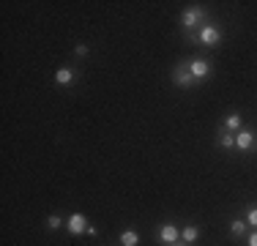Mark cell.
I'll return each mask as SVG.
<instances>
[{"label":"cell","instance_id":"cell-9","mask_svg":"<svg viewBox=\"0 0 257 246\" xmlns=\"http://www.w3.org/2000/svg\"><path fill=\"white\" fill-rule=\"evenodd\" d=\"M216 143H219V148H224V151H235V134H232V132H227V129H222V126H219Z\"/></svg>","mask_w":257,"mask_h":246},{"label":"cell","instance_id":"cell-12","mask_svg":"<svg viewBox=\"0 0 257 246\" xmlns=\"http://www.w3.org/2000/svg\"><path fill=\"white\" fill-rule=\"evenodd\" d=\"M246 230H249L246 219H232L230 221V235L232 238H243V235H246Z\"/></svg>","mask_w":257,"mask_h":246},{"label":"cell","instance_id":"cell-1","mask_svg":"<svg viewBox=\"0 0 257 246\" xmlns=\"http://www.w3.org/2000/svg\"><path fill=\"white\" fill-rule=\"evenodd\" d=\"M183 39H186V41H192V44L205 47V49H213V47H219V44H222L224 33H222V28H219L216 22H211V20H208V22H205L200 30H194V33H186Z\"/></svg>","mask_w":257,"mask_h":246},{"label":"cell","instance_id":"cell-6","mask_svg":"<svg viewBox=\"0 0 257 246\" xmlns=\"http://www.w3.org/2000/svg\"><path fill=\"white\" fill-rule=\"evenodd\" d=\"M186 63H189V71H192V77L197 79V82H205V79L211 77V71H213L205 58H189Z\"/></svg>","mask_w":257,"mask_h":246},{"label":"cell","instance_id":"cell-18","mask_svg":"<svg viewBox=\"0 0 257 246\" xmlns=\"http://www.w3.org/2000/svg\"><path fill=\"white\" fill-rule=\"evenodd\" d=\"M173 246H189V243H183V241H178V243H173Z\"/></svg>","mask_w":257,"mask_h":246},{"label":"cell","instance_id":"cell-2","mask_svg":"<svg viewBox=\"0 0 257 246\" xmlns=\"http://www.w3.org/2000/svg\"><path fill=\"white\" fill-rule=\"evenodd\" d=\"M205 22H208V11L203 9V6H189V9H183V14H181L183 36H186V33H194V30H200Z\"/></svg>","mask_w":257,"mask_h":246},{"label":"cell","instance_id":"cell-17","mask_svg":"<svg viewBox=\"0 0 257 246\" xmlns=\"http://www.w3.org/2000/svg\"><path fill=\"white\" fill-rule=\"evenodd\" d=\"M246 246H257V230H252L246 235Z\"/></svg>","mask_w":257,"mask_h":246},{"label":"cell","instance_id":"cell-7","mask_svg":"<svg viewBox=\"0 0 257 246\" xmlns=\"http://www.w3.org/2000/svg\"><path fill=\"white\" fill-rule=\"evenodd\" d=\"M66 230H69V235H82V232H88V219H85V213H71V216L66 219Z\"/></svg>","mask_w":257,"mask_h":246},{"label":"cell","instance_id":"cell-11","mask_svg":"<svg viewBox=\"0 0 257 246\" xmlns=\"http://www.w3.org/2000/svg\"><path fill=\"white\" fill-rule=\"evenodd\" d=\"M197 238H200V227H197V224H186V227L181 230V241H183V243L194 246V243H197Z\"/></svg>","mask_w":257,"mask_h":246},{"label":"cell","instance_id":"cell-14","mask_svg":"<svg viewBox=\"0 0 257 246\" xmlns=\"http://www.w3.org/2000/svg\"><path fill=\"white\" fill-rule=\"evenodd\" d=\"M60 227H66V219L58 216V213H50L47 216V230H60Z\"/></svg>","mask_w":257,"mask_h":246},{"label":"cell","instance_id":"cell-13","mask_svg":"<svg viewBox=\"0 0 257 246\" xmlns=\"http://www.w3.org/2000/svg\"><path fill=\"white\" fill-rule=\"evenodd\" d=\"M118 241H120V246H137V243H140V235H137L134 230H123Z\"/></svg>","mask_w":257,"mask_h":246},{"label":"cell","instance_id":"cell-3","mask_svg":"<svg viewBox=\"0 0 257 246\" xmlns=\"http://www.w3.org/2000/svg\"><path fill=\"white\" fill-rule=\"evenodd\" d=\"M170 79H173V85H175V88H181V90H192V88H197V85H200L197 79L192 77L186 60H181V63L175 66L173 71H170Z\"/></svg>","mask_w":257,"mask_h":246},{"label":"cell","instance_id":"cell-16","mask_svg":"<svg viewBox=\"0 0 257 246\" xmlns=\"http://www.w3.org/2000/svg\"><path fill=\"white\" fill-rule=\"evenodd\" d=\"M88 52H90L88 44H77V47H74V55H77V58H88Z\"/></svg>","mask_w":257,"mask_h":246},{"label":"cell","instance_id":"cell-8","mask_svg":"<svg viewBox=\"0 0 257 246\" xmlns=\"http://www.w3.org/2000/svg\"><path fill=\"white\" fill-rule=\"evenodd\" d=\"M77 79V71L71 69V66H63V69L55 71V85H60V88H69V85H74Z\"/></svg>","mask_w":257,"mask_h":246},{"label":"cell","instance_id":"cell-5","mask_svg":"<svg viewBox=\"0 0 257 246\" xmlns=\"http://www.w3.org/2000/svg\"><path fill=\"white\" fill-rule=\"evenodd\" d=\"M156 241L164 243V246H173V243L181 241V230L175 224H170V221H164V224H159V230H156Z\"/></svg>","mask_w":257,"mask_h":246},{"label":"cell","instance_id":"cell-15","mask_svg":"<svg viewBox=\"0 0 257 246\" xmlns=\"http://www.w3.org/2000/svg\"><path fill=\"white\" fill-rule=\"evenodd\" d=\"M243 219H246L249 230H257V205H249L246 213H243Z\"/></svg>","mask_w":257,"mask_h":246},{"label":"cell","instance_id":"cell-10","mask_svg":"<svg viewBox=\"0 0 257 246\" xmlns=\"http://www.w3.org/2000/svg\"><path fill=\"white\" fill-rule=\"evenodd\" d=\"M222 129H227V132H232V134H238L243 129V118L238 112H230L227 118H224V123H222Z\"/></svg>","mask_w":257,"mask_h":246},{"label":"cell","instance_id":"cell-4","mask_svg":"<svg viewBox=\"0 0 257 246\" xmlns=\"http://www.w3.org/2000/svg\"><path fill=\"white\" fill-rule=\"evenodd\" d=\"M257 148V134H254V129H246L243 126L241 132L235 134V151L238 153H252Z\"/></svg>","mask_w":257,"mask_h":246}]
</instances>
